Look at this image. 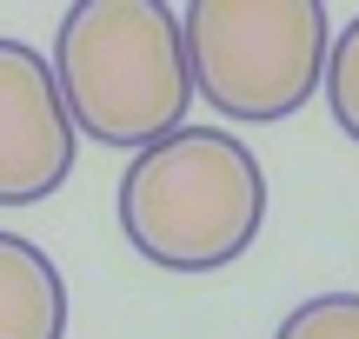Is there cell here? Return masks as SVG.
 I'll return each mask as SVG.
<instances>
[{
    "label": "cell",
    "mask_w": 359,
    "mask_h": 339,
    "mask_svg": "<svg viewBox=\"0 0 359 339\" xmlns=\"http://www.w3.org/2000/svg\"><path fill=\"white\" fill-rule=\"evenodd\" d=\"M0 339H67V279L20 233H0Z\"/></svg>",
    "instance_id": "cell-5"
},
{
    "label": "cell",
    "mask_w": 359,
    "mask_h": 339,
    "mask_svg": "<svg viewBox=\"0 0 359 339\" xmlns=\"http://www.w3.org/2000/svg\"><path fill=\"white\" fill-rule=\"evenodd\" d=\"M80 127L53 60L27 40H0V207H34L74 173Z\"/></svg>",
    "instance_id": "cell-4"
},
{
    "label": "cell",
    "mask_w": 359,
    "mask_h": 339,
    "mask_svg": "<svg viewBox=\"0 0 359 339\" xmlns=\"http://www.w3.org/2000/svg\"><path fill=\"white\" fill-rule=\"evenodd\" d=\"M266 226V167L240 133L180 127L133 153L120 180V233L167 273H219Z\"/></svg>",
    "instance_id": "cell-2"
},
{
    "label": "cell",
    "mask_w": 359,
    "mask_h": 339,
    "mask_svg": "<svg viewBox=\"0 0 359 339\" xmlns=\"http://www.w3.org/2000/svg\"><path fill=\"white\" fill-rule=\"evenodd\" d=\"M180 27L193 93L240 127H273L326 87L333 34L320 0H193Z\"/></svg>",
    "instance_id": "cell-3"
},
{
    "label": "cell",
    "mask_w": 359,
    "mask_h": 339,
    "mask_svg": "<svg viewBox=\"0 0 359 339\" xmlns=\"http://www.w3.org/2000/svg\"><path fill=\"white\" fill-rule=\"evenodd\" d=\"M326 106H333L339 133L359 140V20L333 40V60H326Z\"/></svg>",
    "instance_id": "cell-7"
},
{
    "label": "cell",
    "mask_w": 359,
    "mask_h": 339,
    "mask_svg": "<svg viewBox=\"0 0 359 339\" xmlns=\"http://www.w3.org/2000/svg\"><path fill=\"white\" fill-rule=\"evenodd\" d=\"M273 339H359V293H320L293 306Z\"/></svg>",
    "instance_id": "cell-6"
},
{
    "label": "cell",
    "mask_w": 359,
    "mask_h": 339,
    "mask_svg": "<svg viewBox=\"0 0 359 339\" xmlns=\"http://www.w3.org/2000/svg\"><path fill=\"white\" fill-rule=\"evenodd\" d=\"M53 80L87 140L147 153L187 127V27L167 0H80L53 34Z\"/></svg>",
    "instance_id": "cell-1"
}]
</instances>
